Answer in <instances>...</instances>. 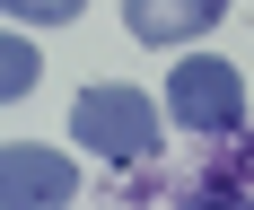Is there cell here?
Instances as JSON below:
<instances>
[{
    "label": "cell",
    "mask_w": 254,
    "mask_h": 210,
    "mask_svg": "<svg viewBox=\"0 0 254 210\" xmlns=\"http://www.w3.org/2000/svg\"><path fill=\"white\" fill-rule=\"evenodd\" d=\"M70 131H79V149L105 158V166H149L158 140H167V114L140 88H88L79 114H70Z\"/></svg>",
    "instance_id": "obj_1"
},
{
    "label": "cell",
    "mask_w": 254,
    "mask_h": 210,
    "mask_svg": "<svg viewBox=\"0 0 254 210\" xmlns=\"http://www.w3.org/2000/svg\"><path fill=\"white\" fill-rule=\"evenodd\" d=\"M167 114H176V131L228 140V131L246 123V79H237L219 52H184L176 79H167Z\"/></svg>",
    "instance_id": "obj_2"
},
{
    "label": "cell",
    "mask_w": 254,
    "mask_h": 210,
    "mask_svg": "<svg viewBox=\"0 0 254 210\" xmlns=\"http://www.w3.org/2000/svg\"><path fill=\"white\" fill-rule=\"evenodd\" d=\"M70 193H79V166L62 149H26V140L0 149V202L9 210H62Z\"/></svg>",
    "instance_id": "obj_3"
},
{
    "label": "cell",
    "mask_w": 254,
    "mask_h": 210,
    "mask_svg": "<svg viewBox=\"0 0 254 210\" xmlns=\"http://www.w3.org/2000/svg\"><path fill=\"white\" fill-rule=\"evenodd\" d=\"M228 18V0H123V26L140 35V44H193V35H210V26Z\"/></svg>",
    "instance_id": "obj_4"
},
{
    "label": "cell",
    "mask_w": 254,
    "mask_h": 210,
    "mask_svg": "<svg viewBox=\"0 0 254 210\" xmlns=\"http://www.w3.org/2000/svg\"><path fill=\"white\" fill-rule=\"evenodd\" d=\"M176 210H254V193H246L237 175H202V184H193Z\"/></svg>",
    "instance_id": "obj_5"
},
{
    "label": "cell",
    "mask_w": 254,
    "mask_h": 210,
    "mask_svg": "<svg viewBox=\"0 0 254 210\" xmlns=\"http://www.w3.org/2000/svg\"><path fill=\"white\" fill-rule=\"evenodd\" d=\"M0 88H9V97H26V88H35V44H26V35H9V44H0Z\"/></svg>",
    "instance_id": "obj_6"
},
{
    "label": "cell",
    "mask_w": 254,
    "mask_h": 210,
    "mask_svg": "<svg viewBox=\"0 0 254 210\" xmlns=\"http://www.w3.org/2000/svg\"><path fill=\"white\" fill-rule=\"evenodd\" d=\"M0 9H9L18 26H62V18H79L88 0H0Z\"/></svg>",
    "instance_id": "obj_7"
}]
</instances>
